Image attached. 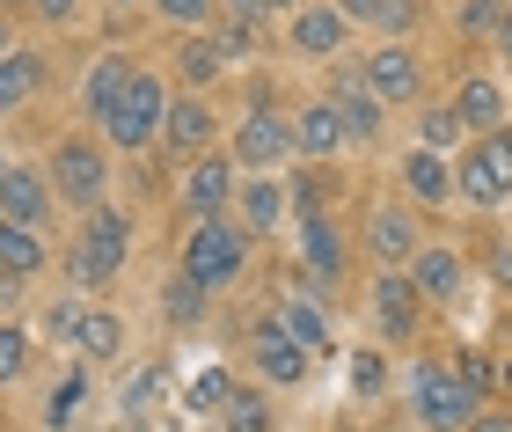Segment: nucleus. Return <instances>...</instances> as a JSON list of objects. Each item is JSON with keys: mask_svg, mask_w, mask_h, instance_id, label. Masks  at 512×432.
Segmentation results:
<instances>
[{"mask_svg": "<svg viewBox=\"0 0 512 432\" xmlns=\"http://www.w3.org/2000/svg\"><path fill=\"white\" fill-rule=\"evenodd\" d=\"M337 15H344V22H374L381 0H337Z\"/></svg>", "mask_w": 512, "mask_h": 432, "instance_id": "45", "label": "nucleus"}, {"mask_svg": "<svg viewBox=\"0 0 512 432\" xmlns=\"http://www.w3.org/2000/svg\"><path fill=\"white\" fill-rule=\"evenodd\" d=\"M505 381H512V367H505Z\"/></svg>", "mask_w": 512, "mask_h": 432, "instance_id": "52", "label": "nucleus"}, {"mask_svg": "<svg viewBox=\"0 0 512 432\" xmlns=\"http://www.w3.org/2000/svg\"><path fill=\"white\" fill-rule=\"evenodd\" d=\"M417 125H425V154H439V147H454L461 132H469V125L454 118V110H425V118H417Z\"/></svg>", "mask_w": 512, "mask_h": 432, "instance_id": "38", "label": "nucleus"}, {"mask_svg": "<svg viewBox=\"0 0 512 432\" xmlns=\"http://www.w3.org/2000/svg\"><path fill=\"white\" fill-rule=\"evenodd\" d=\"M410 411H417L425 432H469L476 396L454 381V367H410Z\"/></svg>", "mask_w": 512, "mask_h": 432, "instance_id": "6", "label": "nucleus"}, {"mask_svg": "<svg viewBox=\"0 0 512 432\" xmlns=\"http://www.w3.org/2000/svg\"><path fill=\"white\" fill-rule=\"evenodd\" d=\"M344 381H352V396H381V389H388V359H381V352H352Z\"/></svg>", "mask_w": 512, "mask_h": 432, "instance_id": "34", "label": "nucleus"}, {"mask_svg": "<svg viewBox=\"0 0 512 432\" xmlns=\"http://www.w3.org/2000/svg\"><path fill=\"white\" fill-rule=\"evenodd\" d=\"M118 8H132V0H118Z\"/></svg>", "mask_w": 512, "mask_h": 432, "instance_id": "51", "label": "nucleus"}, {"mask_svg": "<svg viewBox=\"0 0 512 432\" xmlns=\"http://www.w3.org/2000/svg\"><path fill=\"white\" fill-rule=\"evenodd\" d=\"M286 37H293V52H308V59H337L344 37H352V22L337 15V0H330V8H293Z\"/></svg>", "mask_w": 512, "mask_h": 432, "instance_id": "14", "label": "nucleus"}, {"mask_svg": "<svg viewBox=\"0 0 512 432\" xmlns=\"http://www.w3.org/2000/svg\"><path fill=\"white\" fill-rule=\"evenodd\" d=\"M161 315H169V323H198V315H205V286L176 271V279H169V293H161Z\"/></svg>", "mask_w": 512, "mask_h": 432, "instance_id": "32", "label": "nucleus"}, {"mask_svg": "<svg viewBox=\"0 0 512 432\" xmlns=\"http://www.w3.org/2000/svg\"><path fill=\"white\" fill-rule=\"evenodd\" d=\"M454 191L469 198V206H505V198H512V125L483 132V140H476L469 154H461Z\"/></svg>", "mask_w": 512, "mask_h": 432, "instance_id": "5", "label": "nucleus"}, {"mask_svg": "<svg viewBox=\"0 0 512 432\" xmlns=\"http://www.w3.org/2000/svg\"><path fill=\"white\" fill-rule=\"evenodd\" d=\"M15 52V30H8V22H0V59H8Z\"/></svg>", "mask_w": 512, "mask_h": 432, "instance_id": "49", "label": "nucleus"}, {"mask_svg": "<svg viewBox=\"0 0 512 432\" xmlns=\"http://www.w3.org/2000/svg\"><path fill=\"white\" fill-rule=\"evenodd\" d=\"M249 227L242 220H191V235H183V279H198L205 293L235 286L249 271Z\"/></svg>", "mask_w": 512, "mask_h": 432, "instance_id": "3", "label": "nucleus"}, {"mask_svg": "<svg viewBox=\"0 0 512 432\" xmlns=\"http://www.w3.org/2000/svg\"><path fill=\"white\" fill-rule=\"evenodd\" d=\"M498 52H505V66H512V15L498 22Z\"/></svg>", "mask_w": 512, "mask_h": 432, "instance_id": "48", "label": "nucleus"}, {"mask_svg": "<svg viewBox=\"0 0 512 432\" xmlns=\"http://www.w3.org/2000/svg\"><path fill=\"white\" fill-rule=\"evenodd\" d=\"M417 308H425V293L410 286V271H381V286H374L381 330H388V337H410V330H417Z\"/></svg>", "mask_w": 512, "mask_h": 432, "instance_id": "19", "label": "nucleus"}, {"mask_svg": "<svg viewBox=\"0 0 512 432\" xmlns=\"http://www.w3.org/2000/svg\"><path fill=\"white\" fill-rule=\"evenodd\" d=\"M74 8H81V0H30L37 22H74Z\"/></svg>", "mask_w": 512, "mask_h": 432, "instance_id": "43", "label": "nucleus"}, {"mask_svg": "<svg viewBox=\"0 0 512 432\" xmlns=\"http://www.w3.org/2000/svg\"><path fill=\"white\" fill-rule=\"evenodd\" d=\"M454 359H461V367H454V381H461L469 396H483V389H491V367H483V352H454Z\"/></svg>", "mask_w": 512, "mask_h": 432, "instance_id": "41", "label": "nucleus"}, {"mask_svg": "<svg viewBox=\"0 0 512 432\" xmlns=\"http://www.w3.org/2000/svg\"><path fill=\"white\" fill-rule=\"evenodd\" d=\"M125 257H132V213L125 206H96L81 220L74 249H66V279L74 286H110L125 271Z\"/></svg>", "mask_w": 512, "mask_h": 432, "instance_id": "1", "label": "nucleus"}, {"mask_svg": "<svg viewBox=\"0 0 512 432\" xmlns=\"http://www.w3.org/2000/svg\"><path fill=\"white\" fill-rule=\"evenodd\" d=\"M125 81H132V59H125V52L88 59V88H81V103H88V118H96V125H103V110L125 96Z\"/></svg>", "mask_w": 512, "mask_h": 432, "instance_id": "21", "label": "nucleus"}, {"mask_svg": "<svg viewBox=\"0 0 512 432\" xmlns=\"http://www.w3.org/2000/svg\"><path fill=\"white\" fill-rule=\"evenodd\" d=\"M300 271H308V279H337V271H344V235H337L330 213L300 220Z\"/></svg>", "mask_w": 512, "mask_h": 432, "instance_id": "17", "label": "nucleus"}, {"mask_svg": "<svg viewBox=\"0 0 512 432\" xmlns=\"http://www.w3.org/2000/svg\"><path fill=\"white\" fill-rule=\"evenodd\" d=\"M74 352H81V359H118V352H125V315H118V308H81Z\"/></svg>", "mask_w": 512, "mask_h": 432, "instance_id": "24", "label": "nucleus"}, {"mask_svg": "<svg viewBox=\"0 0 512 432\" xmlns=\"http://www.w3.org/2000/svg\"><path fill=\"white\" fill-rule=\"evenodd\" d=\"M330 103H337L344 140H352V147L381 140V96L366 88V66H337V74H330Z\"/></svg>", "mask_w": 512, "mask_h": 432, "instance_id": "10", "label": "nucleus"}, {"mask_svg": "<svg viewBox=\"0 0 512 432\" xmlns=\"http://www.w3.org/2000/svg\"><path fill=\"white\" fill-rule=\"evenodd\" d=\"M81 403H88V367H74L66 381H52V396H44V425H52V432H66Z\"/></svg>", "mask_w": 512, "mask_h": 432, "instance_id": "31", "label": "nucleus"}, {"mask_svg": "<svg viewBox=\"0 0 512 432\" xmlns=\"http://www.w3.org/2000/svg\"><path fill=\"white\" fill-rule=\"evenodd\" d=\"M454 118L469 125L476 140H483V132H498V125H505V88H498L491 74H469V81L454 88Z\"/></svg>", "mask_w": 512, "mask_h": 432, "instance_id": "18", "label": "nucleus"}, {"mask_svg": "<svg viewBox=\"0 0 512 432\" xmlns=\"http://www.w3.org/2000/svg\"><path fill=\"white\" fill-rule=\"evenodd\" d=\"M410 286L425 293V301H454L461 293V257L454 249H417L410 257Z\"/></svg>", "mask_w": 512, "mask_h": 432, "instance_id": "23", "label": "nucleus"}, {"mask_svg": "<svg viewBox=\"0 0 512 432\" xmlns=\"http://www.w3.org/2000/svg\"><path fill=\"white\" fill-rule=\"evenodd\" d=\"M286 198H293V213L308 220V213H322V198H330V176H322V169H300L293 184H286Z\"/></svg>", "mask_w": 512, "mask_h": 432, "instance_id": "36", "label": "nucleus"}, {"mask_svg": "<svg viewBox=\"0 0 512 432\" xmlns=\"http://www.w3.org/2000/svg\"><path fill=\"white\" fill-rule=\"evenodd\" d=\"M44 264H52V249H44V235H37V227L0 220V271H15V279H37Z\"/></svg>", "mask_w": 512, "mask_h": 432, "instance_id": "26", "label": "nucleus"}, {"mask_svg": "<svg viewBox=\"0 0 512 432\" xmlns=\"http://www.w3.org/2000/svg\"><path fill=\"white\" fill-rule=\"evenodd\" d=\"M227 154H235V169H242V176H264V169H278V162H293V118H278V110L256 103L249 118L235 125Z\"/></svg>", "mask_w": 512, "mask_h": 432, "instance_id": "8", "label": "nucleus"}, {"mask_svg": "<svg viewBox=\"0 0 512 432\" xmlns=\"http://www.w3.org/2000/svg\"><path fill=\"white\" fill-rule=\"evenodd\" d=\"M271 323L286 330V337H293L300 352H322V345H330V315H322V308L308 301V293H286V301H278V315H271Z\"/></svg>", "mask_w": 512, "mask_h": 432, "instance_id": "20", "label": "nucleus"}, {"mask_svg": "<svg viewBox=\"0 0 512 432\" xmlns=\"http://www.w3.org/2000/svg\"><path fill=\"white\" fill-rule=\"evenodd\" d=\"M37 88H44V59L15 44V52L0 59V118H8V110H22V103L37 96Z\"/></svg>", "mask_w": 512, "mask_h": 432, "instance_id": "27", "label": "nucleus"}, {"mask_svg": "<svg viewBox=\"0 0 512 432\" xmlns=\"http://www.w3.org/2000/svg\"><path fill=\"white\" fill-rule=\"evenodd\" d=\"M161 22H176V30H205V22L220 15V0H154Z\"/></svg>", "mask_w": 512, "mask_h": 432, "instance_id": "35", "label": "nucleus"}, {"mask_svg": "<svg viewBox=\"0 0 512 432\" xmlns=\"http://www.w3.org/2000/svg\"><path fill=\"white\" fill-rule=\"evenodd\" d=\"M498 279L512 286V242H498Z\"/></svg>", "mask_w": 512, "mask_h": 432, "instance_id": "47", "label": "nucleus"}, {"mask_svg": "<svg viewBox=\"0 0 512 432\" xmlns=\"http://www.w3.org/2000/svg\"><path fill=\"white\" fill-rule=\"evenodd\" d=\"M235 389H242V381L227 374V367L191 374V381H183V418H213V411H227V403H235Z\"/></svg>", "mask_w": 512, "mask_h": 432, "instance_id": "28", "label": "nucleus"}, {"mask_svg": "<svg viewBox=\"0 0 512 432\" xmlns=\"http://www.w3.org/2000/svg\"><path fill=\"white\" fill-rule=\"evenodd\" d=\"M15 308H22V279H15V271H0V323H8Z\"/></svg>", "mask_w": 512, "mask_h": 432, "instance_id": "44", "label": "nucleus"}, {"mask_svg": "<svg viewBox=\"0 0 512 432\" xmlns=\"http://www.w3.org/2000/svg\"><path fill=\"white\" fill-rule=\"evenodd\" d=\"M235 198H242V227H249V235H271V227L286 220V206H293L286 184H271V176H249Z\"/></svg>", "mask_w": 512, "mask_h": 432, "instance_id": "25", "label": "nucleus"}, {"mask_svg": "<svg viewBox=\"0 0 512 432\" xmlns=\"http://www.w3.org/2000/svg\"><path fill=\"white\" fill-rule=\"evenodd\" d=\"M366 249H374L388 271H403L417 257V220L403 206H374V213H366Z\"/></svg>", "mask_w": 512, "mask_h": 432, "instance_id": "15", "label": "nucleus"}, {"mask_svg": "<svg viewBox=\"0 0 512 432\" xmlns=\"http://www.w3.org/2000/svg\"><path fill=\"white\" fill-rule=\"evenodd\" d=\"M8 169H15V162H8V147H0V176H8Z\"/></svg>", "mask_w": 512, "mask_h": 432, "instance_id": "50", "label": "nucleus"}, {"mask_svg": "<svg viewBox=\"0 0 512 432\" xmlns=\"http://www.w3.org/2000/svg\"><path fill=\"white\" fill-rule=\"evenodd\" d=\"M403 191L417 198V206H447V198H454V169L439 162V154L410 147V162H403Z\"/></svg>", "mask_w": 512, "mask_h": 432, "instance_id": "22", "label": "nucleus"}, {"mask_svg": "<svg viewBox=\"0 0 512 432\" xmlns=\"http://www.w3.org/2000/svg\"><path fill=\"white\" fill-rule=\"evenodd\" d=\"M59 198H52V176H37V169H8L0 176V220H15V227H44V213H52Z\"/></svg>", "mask_w": 512, "mask_h": 432, "instance_id": "12", "label": "nucleus"}, {"mask_svg": "<svg viewBox=\"0 0 512 432\" xmlns=\"http://www.w3.org/2000/svg\"><path fill=\"white\" fill-rule=\"evenodd\" d=\"M337 147H352V140H344L337 103H308V110L293 118V154H300V162H330Z\"/></svg>", "mask_w": 512, "mask_h": 432, "instance_id": "16", "label": "nucleus"}, {"mask_svg": "<svg viewBox=\"0 0 512 432\" xmlns=\"http://www.w3.org/2000/svg\"><path fill=\"white\" fill-rule=\"evenodd\" d=\"M512 15V0H461V30H469V37H498V22Z\"/></svg>", "mask_w": 512, "mask_h": 432, "instance_id": "33", "label": "nucleus"}, {"mask_svg": "<svg viewBox=\"0 0 512 432\" xmlns=\"http://www.w3.org/2000/svg\"><path fill=\"white\" fill-rule=\"evenodd\" d=\"M293 8H308V0H227V15H242V22H264V15H293Z\"/></svg>", "mask_w": 512, "mask_h": 432, "instance_id": "40", "label": "nucleus"}, {"mask_svg": "<svg viewBox=\"0 0 512 432\" xmlns=\"http://www.w3.org/2000/svg\"><path fill=\"white\" fill-rule=\"evenodd\" d=\"M469 432H512V418H498V411H476V425Z\"/></svg>", "mask_w": 512, "mask_h": 432, "instance_id": "46", "label": "nucleus"}, {"mask_svg": "<svg viewBox=\"0 0 512 432\" xmlns=\"http://www.w3.org/2000/svg\"><path fill=\"white\" fill-rule=\"evenodd\" d=\"M242 352H249V367L264 374V381H278V389H300V381L315 374V352H300L293 337L271 323V315H264V323H256V330L242 337Z\"/></svg>", "mask_w": 512, "mask_h": 432, "instance_id": "9", "label": "nucleus"}, {"mask_svg": "<svg viewBox=\"0 0 512 432\" xmlns=\"http://www.w3.org/2000/svg\"><path fill=\"white\" fill-rule=\"evenodd\" d=\"M161 125H169V88H161L154 66H132V81H125V96L103 110V147H154L161 140Z\"/></svg>", "mask_w": 512, "mask_h": 432, "instance_id": "4", "label": "nucleus"}, {"mask_svg": "<svg viewBox=\"0 0 512 432\" xmlns=\"http://www.w3.org/2000/svg\"><path fill=\"white\" fill-rule=\"evenodd\" d=\"M161 389H169V367H139V374H132V389H125V411H147Z\"/></svg>", "mask_w": 512, "mask_h": 432, "instance_id": "39", "label": "nucleus"}, {"mask_svg": "<svg viewBox=\"0 0 512 432\" xmlns=\"http://www.w3.org/2000/svg\"><path fill=\"white\" fill-rule=\"evenodd\" d=\"M220 432H278V411L264 389H235V403L220 411Z\"/></svg>", "mask_w": 512, "mask_h": 432, "instance_id": "30", "label": "nucleus"}, {"mask_svg": "<svg viewBox=\"0 0 512 432\" xmlns=\"http://www.w3.org/2000/svg\"><path fill=\"white\" fill-rule=\"evenodd\" d=\"M374 22H381L388 37H403L410 22H417V0H381V15H374Z\"/></svg>", "mask_w": 512, "mask_h": 432, "instance_id": "42", "label": "nucleus"}, {"mask_svg": "<svg viewBox=\"0 0 512 432\" xmlns=\"http://www.w3.org/2000/svg\"><path fill=\"white\" fill-rule=\"evenodd\" d=\"M235 191H242V169H235V154H198V162H183L176 206L191 213V220H227Z\"/></svg>", "mask_w": 512, "mask_h": 432, "instance_id": "7", "label": "nucleus"}, {"mask_svg": "<svg viewBox=\"0 0 512 432\" xmlns=\"http://www.w3.org/2000/svg\"><path fill=\"white\" fill-rule=\"evenodd\" d=\"M227 59H235V52H227L220 37H183V52H176V66H183V81H191V88H213L227 74Z\"/></svg>", "mask_w": 512, "mask_h": 432, "instance_id": "29", "label": "nucleus"}, {"mask_svg": "<svg viewBox=\"0 0 512 432\" xmlns=\"http://www.w3.org/2000/svg\"><path fill=\"white\" fill-rule=\"evenodd\" d=\"M22 367H30V337H22L15 323H0V389H8Z\"/></svg>", "mask_w": 512, "mask_h": 432, "instance_id": "37", "label": "nucleus"}, {"mask_svg": "<svg viewBox=\"0 0 512 432\" xmlns=\"http://www.w3.org/2000/svg\"><path fill=\"white\" fill-rule=\"evenodd\" d=\"M213 132H220V118H213V103H205V96H169V125H161V140H169L176 162L213 154Z\"/></svg>", "mask_w": 512, "mask_h": 432, "instance_id": "11", "label": "nucleus"}, {"mask_svg": "<svg viewBox=\"0 0 512 432\" xmlns=\"http://www.w3.org/2000/svg\"><path fill=\"white\" fill-rule=\"evenodd\" d=\"M417 81H425V66H417L410 44H381V52L366 59V88H374L381 103H417Z\"/></svg>", "mask_w": 512, "mask_h": 432, "instance_id": "13", "label": "nucleus"}, {"mask_svg": "<svg viewBox=\"0 0 512 432\" xmlns=\"http://www.w3.org/2000/svg\"><path fill=\"white\" fill-rule=\"evenodd\" d=\"M52 198L59 206H74L81 220L96 213V206H110V147L103 140H88V132H66V140L52 147Z\"/></svg>", "mask_w": 512, "mask_h": 432, "instance_id": "2", "label": "nucleus"}]
</instances>
